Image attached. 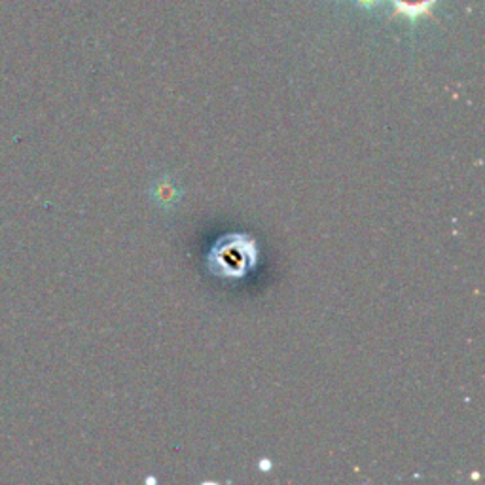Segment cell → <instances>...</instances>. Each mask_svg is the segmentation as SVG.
<instances>
[{"label":"cell","mask_w":485,"mask_h":485,"mask_svg":"<svg viewBox=\"0 0 485 485\" xmlns=\"http://www.w3.org/2000/svg\"><path fill=\"white\" fill-rule=\"evenodd\" d=\"M260 258L255 237L247 233H228L214 242L207 255V267L214 277L237 281L247 277Z\"/></svg>","instance_id":"obj_1"}]
</instances>
